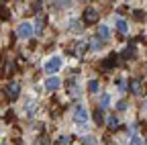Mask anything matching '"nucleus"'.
Masks as SVG:
<instances>
[{
	"label": "nucleus",
	"instance_id": "nucleus-1",
	"mask_svg": "<svg viewBox=\"0 0 147 145\" xmlns=\"http://www.w3.org/2000/svg\"><path fill=\"white\" fill-rule=\"evenodd\" d=\"M61 65H63V61H61V57H51V59H47L45 61V65H43V69L47 71V74H55V71H59L61 69Z\"/></svg>",
	"mask_w": 147,
	"mask_h": 145
},
{
	"label": "nucleus",
	"instance_id": "nucleus-2",
	"mask_svg": "<svg viewBox=\"0 0 147 145\" xmlns=\"http://www.w3.org/2000/svg\"><path fill=\"white\" fill-rule=\"evenodd\" d=\"M16 35L21 39H31L33 37V27H31V23L29 21H25V23H21L16 27Z\"/></svg>",
	"mask_w": 147,
	"mask_h": 145
},
{
	"label": "nucleus",
	"instance_id": "nucleus-3",
	"mask_svg": "<svg viewBox=\"0 0 147 145\" xmlns=\"http://www.w3.org/2000/svg\"><path fill=\"white\" fill-rule=\"evenodd\" d=\"M18 94H21V84H18V82H10L6 86V96L10 100H14V98H18Z\"/></svg>",
	"mask_w": 147,
	"mask_h": 145
},
{
	"label": "nucleus",
	"instance_id": "nucleus-4",
	"mask_svg": "<svg viewBox=\"0 0 147 145\" xmlns=\"http://www.w3.org/2000/svg\"><path fill=\"white\" fill-rule=\"evenodd\" d=\"M74 119H76V123H80V125H84V123L90 119V117H88V111H86L82 104L76 108V113H74Z\"/></svg>",
	"mask_w": 147,
	"mask_h": 145
},
{
	"label": "nucleus",
	"instance_id": "nucleus-5",
	"mask_svg": "<svg viewBox=\"0 0 147 145\" xmlns=\"http://www.w3.org/2000/svg\"><path fill=\"white\" fill-rule=\"evenodd\" d=\"M96 21H98V12H96L94 8H90V6H88V8L84 10V23L90 25V23H96Z\"/></svg>",
	"mask_w": 147,
	"mask_h": 145
},
{
	"label": "nucleus",
	"instance_id": "nucleus-6",
	"mask_svg": "<svg viewBox=\"0 0 147 145\" xmlns=\"http://www.w3.org/2000/svg\"><path fill=\"white\" fill-rule=\"evenodd\" d=\"M98 39H100V41H108V39H110V29H108V25H98Z\"/></svg>",
	"mask_w": 147,
	"mask_h": 145
},
{
	"label": "nucleus",
	"instance_id": "nucleus-7",
	"mask_svg": "<svg viewBox=\"0 0 147 145\" xmlns=\"http://www.w3.org/2000/svg\"><path fill=\"white\" fill-rule=\"evenodd\" d=\"M59 86H61V80L55 78V76H51V78L45 80V88H47V90H57Z\"/></svg>",
	"mask_w": 147,
	"mask_h": 145
},
{
	"label": "nucleus",
	"instance_id": "nucleus-8",
	"mask_svg": "<svg viewBox=\"0 0 147 145\" xmlns=\"http://www.w3.org/2000/svg\"><path fill=\"white\" fill-rule=\"evenodd\" d=\"M117 29H119V33H127V29H129V25H127V21L125 19H117Z\"/></svg>",
	"mask_w": 147,
	"mask_h": 145
},
{
	"label": "nucleus",
	"instance_id": "nucleus-9",
	"mask_svg": "<svg viewBox=\"0 0 147 145\" xmlns=\"http://www.w3.org/2000/svg\"><path fill=\"white\" fill-rule=\"evenodd\" d=\"M108 104H110V94H102L100 96V111L108 108Z\"/></svg>",
	"mask_w": 147,
	"mask_h": 145
},
{
	"label": "nucleus",
	"instance_id": "nucleus-10",
	"mask_svg": "<svg viewBox=\"0 0 147 145\" xmlns=\"http://www.w3.org/2000/svg\"><path fill=\"white\" fill-rule=\"evenodd\" d=\"M88 90H90L92 94H96L98 90H100V86H98V80H90V82H88Z\"/></svg>",
	"mask_w": 147,
	"mask_h": 145
},
{
	"label": "nucleus",
	"instance_id": "nucleus-11",
	"mask_svg": "<svg viewBox=\"0 0 147 145\" xmlns=\"http://www.w3.org/2000/svg\"><path fill=\"white\" fill-rule=\"evenodd\" d=\"M135 55V45L133 43H129V47L123 51V57H133Z\"/></svg>",
	"mask_w": 147,
	"mask_h": 145
},
{
	"label": "nucleus",
	"instance_id": "nucleus-12",
	"mask_svg": "<svg viewBox=\"0 0 147 145\" xmlns=\"http://www.w3.org/2000/svg\"><path fill=\"white\" fill-rule=\"evenodd\" d=\"M131 90H133V94H141V82L139 80H131Z\"/></svg>",
	"mask_w": 147,
	"mask_h": 145
},
{
	"label": "nucleus",
	"instance_id": "nucleus-13",
	"mask_svg": "<svg viewBox=\"0 0 147 145\" xmlns=\"http://www.w3.org/2000/svg\"><path fill=\"white\" fill-rule=\"evenodd\" d=\"M84 145H98L94 135H84Z\"/></svg>",
	"mask_w": 147,
	"mask_h": 145
},
{
	"label": "nucleus",
	"instance_id": "nucleus-14",
	"mask_svg": "<svg viewBox=\"0 0 147 145\" xmlns=\"http://www.w3.org/2000/svg\"><path fill=\"white\" fill-rule=\"evenodd\" d=\"M106 123H108L110 129H117V127H119V119H117V117H108V119H106Z\"/></svg>",
	"mask_w": 147,
	"mask_h": 145
},
{
	"label": "nucleus",
	"instance_id": "nucleus-15",
	"mask_svg": "<svg viewBox=\"0 0 147 145\" xmlns=\"http://www.w3.org/2000/svg\"><path fill=\"white\" fill-rule=\"evenodd\" d=\"M94 121H96L98 125H102V111H96V113H94Z\"/></svg>",
	"mask_w": 147,
	"mask_h": 145
},
{
	"label": "nucleus",
	"instance_id": "nucleus-16",
	"mask_svg": "<svg viewBox=\"0 0 147 145\" xmlns=\"http://www.w3.org/2000/svg\"><path fill=\"white\" fill-rule=\"evenodd\" d=\"M35 31H37V33H41V31H43V21H41V19H37V25H35Z\"/></svg>",
	"mask_w": 147,
	"mask_h": 145
},
{
	"label": "nucleus",
	"instance_id": "nucleus-17",
	"mask_svg": "<svg viewBox=\"0 0 147 145\" xmlns=\"http://www.w3.org/2000/svg\"><path fill=\"white\" fill-rule=\"evenodd\" d=\"M69 27H71V31H78V33L82 31V25H80V23H71Z\"/></svg>",
	"mask_w": 147,
	"mask_h": 145
},
{
	"label": "nucleus",
	"instance_id": "nucleus-18",
	"mask_svg": "<svg viewBox=\"0 0 147 145\" xmlns=\"http://www.w3.org/2000/svg\"><path fill=\"white\" fill-rule=\"evenodd\" d=\"M131 145H141V139H139L137 135H133V137H131Z\"/></svg>",
	"mask_w": 147,
	"mask_h": 145
},
{
	"label": "nucleus",
	"instance_id": "nucleus-19",
	"mask_svg": "<svg viewBox=\"0 0 147 145\" xmlns=\"http://www.w3.org/2000/svg\"><path fill=\"white\" fill-rule=\"evenodd\" d=\"M117 108H119V111H125V108H127V102H125V100L117 102Z\"/></svg>",
	"mask_w": 147,
	"mask_h": 145
},
{
	"label": "nucleus",
	"instance_id": "nucleus-20",
	"mask_svg": "<svg viewBox=\"0 0 147 145\" xmlns=\"http://www.w3.org/2000/svg\"><path fill=\"white\" fill-rule=\"evenodd\" d=\"M119 90H127V82L125 80H119Z\"/></svg>",
	"mask_w": 147,
	"mask_h": 145
},
{
	"label": "nucleus",
	"instance_id": "nucleus-21",
	"mask_svg": "<svg viewBox=\"0 0 147 145\" xmlns=\"http://www.w3.org/2000/svg\"><path fill=\"white\" fill-rule=\"evenodd\" d=\"M59 143H61V145H67V143H69V137H67V135H65V137H61V139H59Z\"/></svg>",
	"mask_w": 147,
	"mask_h": 145
},
{
	"label": "nucleus",
	"instance_id": "nucleus-22",
	"mask_svg": "<svg viewBox=\"0 0 147 145\" xmlns=\"http://www.w3.org/2000/svg\"><path fill=\"white\" fill-rule=\"evenodd\" d=\"M92 49H100V41H94V43H90Z\"/></svg>",
	"mask_w": 147,
	"mask_h": 145
}]
</instances>
